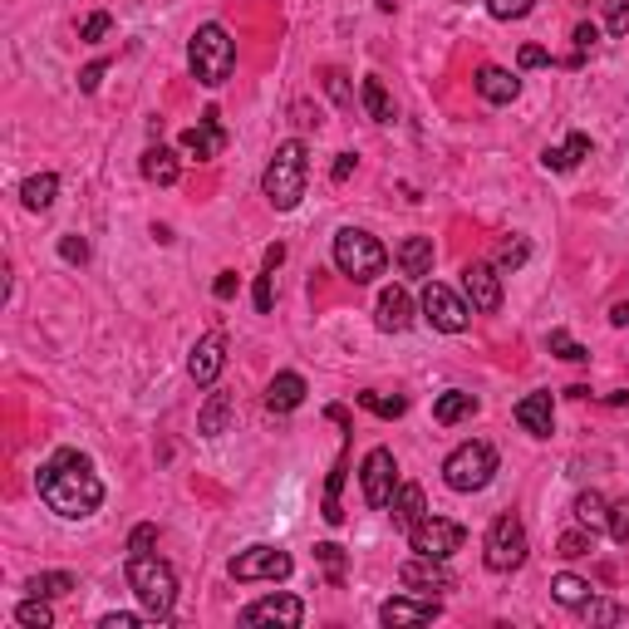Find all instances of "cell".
<instances>
[{
  "label": "cell",
  "instance_id": "obj_23",
  "mask_svg": "<svg viewBox=\"0 0 629 629\" xmlns=\"http://www.w3.org/2000/svg\"><path fill=\"white\" fill-rule=\"evenodd\" d=\"M300 403H305V379H300V374H276V379H271V389H266V408H271V413H290V408H300Z\"/></svg>",
  "mask_w": 629,
  "mask_h": 629
},
{
  "label": "cell",
  "instance_id": "obj_10",
  "mask_svg": "<svg viewBox=\"0 0 629 629\" xmlns=\"http://www.w3.org/2000/svg\"><path fill=\"white\" fill-rule=\"evenodd\" d=\"M423 315H428L433 330H443V335H462L467 320H472V305H467L462 295H453L448 286L428 281V286H423Z\"/></svg>",
  "mask_w": 629,
  "mask_h": 629
},
{
  "label": "cell",
  "instance_id": "obj_46",
  "mask_svg": "<svg viewBox=\"0 0 629 629\" xmlns=\"http://www.w3.org/2000/svg\"><path fill=\"white\" fill-rule=\"evenodd\" d=\"M315 556L330 566V580L340 585V580H344V551H340V546H315Z\"/></svg>",
  "mask_w": 629,
  "mask_h": 629
},
{
  "label": "cell",
  "instance_id": "obj_15",
  "mask_svg": "<svg viewBox=\"0 0 629 629\" xmlns=\"http://www.w3.org/2000/svg\"><path fill=\"white\" fill-rule=\"evenodd\" d=\"M300 620H305V605H300L295 595H266V600H256V605L241 610V625H286V629H295Z\"/></svg>",
  "mask_w": 629,
  "mask_h": 629
},
{
  "label": "cell",
  "instance_id": "obj_16",
  "mask_svg": "<svg viewBox=\"0 0 629 629\" xmlns=\"http://www.w3.org/2000/svg\"><path fill=\"white\" fill-rule=\"evenodd\" d=\"M443 615V605L428 595V600H413V595H394V600H384L379 605V620L389 629H403V625H433Z\"/></svg>",
  "mask_w": 629,
  "mask_h": 629
},
{
  "label": "cell",
  "instance_id": "obj_34",
  "mask_svg": "<svg viewBox=\"0 0 629 629\" xmlns=\"http://www.w3.org/2000/svg\"><path fill=\"white\" fill-rule=\"evenodd\" d=\"M359 408L379 413V418H403L408 413V399L403 394H359Z\"/></svg>",
  "mask_w": 629,
  "mask_h": 629
},
{
  "label": "cell",
  "instance_id": "obj_24",
  "mask_svg": "<svg viewBox=\"0 0 629 629\" xmlns=\"http://www.w3.org/2000/svg\"><path fill=\"white\" fill-rule=\"evenodd\" d=\"M55 192H59V177H55V172H35V177H25V187H20V202H25L30 212H50V207H55Z\"/></svg>",
  "mask_w": 629,
  "mask_h": 629
},
{
  "label": "cell",
  "instance_id": "obj_49",
  "mask_svg": "<svg viewBox=\"0 0 629 629\" xmlns=\"http://www.w3.org/2000/svg\"><path fill=\"white\" fill-rule=\"evenodd\" d=\"M610 35H629V0L610 5Z\"/></svg>",
  "mask_w": 629,
  "mask_h": 629
},
{
  "label": "cell",
  "instance_id": "obj_47",
  "mask_svg": "<svg viewBox=\"0 0 629 629\" xmlns=\"http://www.w3.org/2000/svg\"><path fill=\"white\" fill-rule=\"evenodd\" d=\"M325 89L335 94V104H340V109H349V104H354V94H349V84H344L340 69H330V74H325Z\"/></svg>",
  "mask_w": 629,
  "mask_h": 629
},
{
  "label": "cell",
  "instance_id": "obj_54",
  "mask_svg": "<svg viewBox=\"0 0 629 629\" xmlns=\"http://www.w3.org/2000/svg\"><path fill=\"white\" fill-rule=\"evenodd\" d=\"M354 163H359L354 153H340V163H335V182H349V172H354Z\"/></svg>",
  "mask_w": 629,
  "mask_h": 629
},
{
  "label": "cell",
  "instance_id": "obj_48",
  "mask_svg": "<svg viewBox=\"0 0 629 629\" xmlns=\"http://www.w3.org/2000/svg\"><path fill=\"white\" fill-rule=\"evenodd\" d=\"M521 69H546V64H551V55H546V50H541V45H521Z\"/></svg>",
  "mask_w": 629,
  "mask_h": 629
},
{
  "label": "cell",
  "instance_id": "obj_32",
  "mask_svg": "<svg viewBox=\"0 0 629 629\" xmlns=\"http://www.w3.org/2000/svg\"><path fill=\"white\" fill-rule=\"evenodd\" d=\"M551 595H556L561 605L580 610V605L590 600V580H580V575H556V580H551Z\"/></svg>",
  "mask_w": 629,
  "mask_h": 629
},
{
  "label": "cell",
  "instance_id": "obj_36",
  "mask_svg": "<svg viewBox=\"0 0 629 629\" xmlns=\"http://www.w3.org/2000/svg\"><path fill=\"white\" fill-rule=\"evenodd\" d=\"M580 615H585L590 625H620V620H625V610H620L615 600H595V595L580 605Z\"/></svg>",
  "mask_w": 629,
  "mask_h": 629
},
{
  "label": "cell",
  "instance_id": "obj_50",
  "mask_svg": "<svg viewBox=\"0 0 629 629\" xmlns=\"http://www.w3.org/2000/svg\"><path fill=\"white\" fill-rule=\"evenodd\" d=\"M104 69H109V64H104V59H94V64L79 74V89H84V94H94V89H99V79H104Z\"/></svg>",
  "mask_w": 629,
  "mask_h": 629
},
{
  "label": "cell",
  "instance_id": "obj_43",
  "mask_svg": "<svg viewBox=\"0 0 629 629\" xmlns=\"http://www.w3.org/2000/svg\"><path fill=\"white\" fill-rule=\"evenodd\" d=\"M59 256H64L69 266H84V261H89V241H84V236H59Z\"/></svg>",
  "mask_w": 629,
  "mask_h": 629
},
{
  "label": "cell",
  "instance_id": "obj_1",
  "mask_svg": "<svg viewBox=\"0 0 629 629\" xmlns=\"http://www.w3.org/2000/svg\"><path fill=\"white\" fill-rule=\"evenodd\" d=\"M35 487H40L45 507L55 516H64V521H79V516L99 512V502H104V482L94 477V462L84 458V453H74V448H59L55 458L40 467Z\"/></svg>",
  "mask_w": 629,
  "mask_h": 629
},
{
  "label": "cell",
  "instance_id": "obj_3",
  "mask_svg": "<svg viewBox=\"0 0 629 629\" xmlns=\"http://www.w3.org/2000/svg\"><path fill=\"white\" fill-rule=\"evenodd\" d=\"M187 64H192V79H197V84H207V89L227 84L231 69H236V40L227 35V25L207 20V25L192 35V45H187Z\"/></svg>",
  "mask_w": 629,
  "mask_h": 629
},
{
  "label": "cell",
  "instance_id": "obj_45",
  "mask_svg": "<svg viewBox=\"0 0 629 629\" xmlns=\"http://www.w3.org/2000/svg\"><path fill=\"white\" fill-rule=\"evenodd\" d=\"M271 305H276V271L256 276V310H261V315H271Z\"/></svg>",
  "mask_w": 629,
  "mask_h": 629
},
{
  "label": "cell",
  "instance_id": "obj_17",
  "mask_svg": "<svg viewBox=\"0 0 629 629\" xmlns=\"http://www.w3.org/2000/svg\"><path fill=\"white\" fill-rule=\"evenodd\" d=\"M399 580L408 590H423V595H433V590H453V575L443 561H433V556H413V561H403Z\"/></svg>",
  "mask_w": 629,
  "mask_h": 629
},
{
  "label": "cell",
  "instance_id": "obj_41",
  "mask_svg": "<svg viewBox=\"0 0 629 629\" xmlns=\"http://www.w3.org/2000/svg\"><path fill=\"white\" fill-rule=\"evenodd\" d=\"M153 546H158V526H153V521L133 526V536H128V556H148Z\"/></svg>",
  "mask_w": 629,
  "mask_h": 629
},
{
  "label": "cell",
  "instance_id": "obj_42",
  "mask_svg": "<svg viewBox=\"0 0 629 629\" xmlns=\"http://www.w3.org/2000/svg\"><path fill=\"white\" fill-rule=\"evenodd\" d=\"M531 5L536 0H487L492 20H521V15H531Z\"/></svg>",
  "mask_w": 629,
  "mask_h": 629
},
{
  "label": "cell",
  "instance_id": "obj_25",
  "mask_svg": "<svg viewBox=\"0 0 629 629\" xmlns=\"http://www.w3.org/2000/svg\"><path fill=\"white\" fill-rule=\"evenodd\" d=\"M359 99H364V109H369L374 123H394V99H389V89H384L379 74H369V79L359 84Z\"/></svg>",
  "mask_w": 629,
  "mask_h": 629
},
{
  "label": "cell",
  "instance_id": "obj_19",
  "mask_svg": "<svg viewBox=\"0 0 629 629\" xmlns=\"http://www.w3.org/2000/svg\"><path fill=\"white\" fill-rule=\"evenodd\" d=\"M413 325V300H408V290L403 286H389L379 295V330H389V335H399Z\"/></svg>",
  "mask_w": 629,
  "mask_h": 629
},
{
  "label": "cell",
  "instance_id": "obj_30",
  "mask_svg": "<svg viewBox=\"0 0 629 629\" xmlns=\"http://www.w3.org/2000/svg\"><path fill=\"white\" fill-rule=\"evenodd\" d=\"M227 423H231V399L227 394H212L207 408H202V418H197V433L217 438V433H227Z\"/></svg>",
  "mask_w": 629,
  "mask_h": 629
},
{
  "label": "cell",
  "instance_id": "obj_11",
  "mask_svg": "<svg viewBox=\"0 0 629 629\" xmlns=\"http://www.w3.org/2000/svg\"><path fill=\"white\" fill-rule=\"evenodd\" d=\"M359 482H364V502L374 507V512H384V507H394V482H399V462L389 448H374L364 467H359Z\"/></svg>",
  "mask_w": 629,
  "mask_h": 629
},
{
  "label": "cell",
  "instance_id": "obj_27",
  "mask_svg": "<svg viewBox=\"0 0 629 629\" xmlns=\"http://www.w3.org/2000/svg\"><path fill=\"white\" fill-rule=\"evenodd\" d=\"M585 153H590V138H585V133H571V138H566V148H546V153H541V163H546L551 172H571Z\"/></svg>",
  "mask_w": 629,
  "mask_h": 629
},
{
  "label": "cell",
  "instance_id": "obj_51",
  "mask_svg": "<svg viewBox=\"0 0 629 629\" xmlns=\"http://www.w3.org/2000/svg\"><path fill=\"white\" fill-rule=\"evenodd\" d=\"M595 40H600V30H595V25H575V50H590Z\"/></svg>",
  "mask_w": 629,
  "mask_h": 629
},
{
  "label": "cell",
  "instance_id": "obj_31",
  "mask_svg": "<svg viewBox=\"0 0 629 629\" xmlns=\"http://www.w3.org/2000/svg\"><path fill=\"white\" fill-rule=\"evenodd\" d=\"M25 590H30V595H45V600H59V595L79 590V580H74L69 571H45V575H30Z\"/></svg>",
  "mask_w": 629,
  "mask_h": 629
},
{
  "label": "cell",
  "instance_id": "obj_37",
  "mask_svg": "<svg viewBox=\"0 0 629 629\" xmlns=\"http://www.w3.org/2000/svg\"><path fill=\"white\" fill-rule=\"evenodd\" d=\"M546 349H551V354H561V359H571V364H585V359H590V349H585V344H575L566 330H551V335H546Z\"/></svg>",
  "mask_w": 629,
  "mask_h": 629
},
{
  "label": "cell",
  "instance_id": "obj_38",
  "mask_svg": "<svg viewBox=\"0 0 629 629\" xmlns=\"http://www.w3.org/2000/svg\"><path fill=\"white\" fill-rule=\"evenodd\" d=\"M526 256H531V246H526L521 236H507V241L497 246V271H516V266H526Z\"/></svg>",
  "mask_w": 629,
  "mask_h": 629
},
{
  "label": "cell",
  "instance_id": "obj_7",
  "mask_svg": "<svg viewBox=\"0 0 629 629\" xmlns=\"http://www.w3.org/2000/svg\"><path fill=\"white\" fill-rule=\"evenodd\" d=\"M482 556H487V566H492V571H502V575L526 566V526H521V516L502 512L492 526H487Z\"/></svg>",
  "mask_w": 629,
  "mask_h": 629
},
{
  "label": "cell",
  "instance_id": "obj_56",
  "mask_svg": "<svg viewBox=\"0 0 629 629\" xmlns=\"http://www.w3.org/2000/svg\"><path fill=\"white\" fill-rule=\"evenodd\" d=\"M610 325H615V330H625L629 325V300H620V305L610 310Z\"/></svg>",
  "mask_w": 629,
  "mask_h": 629
},
{
  "label": "cell",
  "instance_id": "obj_28",
  "mask_svg": "<svg viewBox=\"0 0 629 629\" xmlns=\"http://www.w3.org/2000/svg\"><path fill=\"white\" fill-rule=\"evenodd\" d=\"M472 413H477V399H472V394H462V389H453V394H443V399L433 403V418H438L443 428H453V423L472 418Z\"/></svg>",
  "mask_w": 629,
  "mask_h": 629
},
{
  "label": "cell",
  "instance_id": "obj_9",
  "mask_svg": "<svg viewBox=\"0 0 629 629\" xmlns=\"http://www.w3.org/2000/svg\"><path fill=\"white\" fill-rule=\"evenodd\" d=\"M231 580H241V585H251V580H286L295 571V561H290L281 546H246L241 556H231Z\"/></svg>",
  "mask_w": 629,
  "mask_h": 629
},
{
  "label": "cell",
  "instance_id": "obj_40",
  "mask_svg": "<svg viewBox=\"0 0 629 629\" xmlns=\"http://www.w3.org/2000/svg\"><path fill=\"white\" fill-rule=\"evenodd\" d=\"M109 30H114V20H109L104 10H94V15H89V20L79 25V40H84V45H99V40H104Z\"/></svg>",
  "mask_w": 629,
  "mask_h": 629
},
{
  "label": "cell",
  "instance_id": "obj_2",
  "mask_svg": "<svg viewBox=\"0 0 629 629\" xmlns=\"http://www.w3.org/2000/svg\"><path fill=\"white\" fill-rule=\"evenodd\" d=\"M305 177H310V158H305V143L290 138L276 148V158L266 163V177H261V192L276 212H295L300 197H305Z\"/></svg>",
  "mask_w": 629,
  "mask_h": 629
},
{
  "label": "cell",
  "instance_id": "obj_53",
  "mask_svg": "<svg viewBox=\"0 0 629 629\" xmlns=\"http://www.w3.org/2000/svg\"><path fill=\"white\" fill-rule=\"evenodd\" d=\"M104 629H138V615H104Z\"/></svg>",
  "mask_w": 629,
  "mask_h": 629
},
{
  "label": "cell",
  "instance_id": "obj_5",
  "mask_svg": "<svg viewBox=\"0 0 629 629\" xmlns=\"http://www.w3.org/2000/svg\"><path fill=\"white\" fill-rule=\"evenodd\" d=\"M335 266H340L354 286H364V281L384 276V266H389V251H384V246H379L369 231L344 227L340 236H335Z\"/></svg>",
  "mask_w": 629,
  "mask_h": 629
},
{
  "label": "cell",
  "instance_id": "obj_6",
  "mask_svg": "<svg viewBox=\"0 0 629 629\" xmlns=\"http://www.w3.org/2000/svg\"><path fill=\"white\" fill-rule=\"evenodd\" d=\"M492 472H497L492 443H462L458 453L443 462V482H448L453 492H482V487L492 482Z\"/></svg>",
  "mask_w": 629,
  "mask_h": 629
},
{
  "label": "cell",
  "instance_id": "obj_8",
  "mask_svg": "<svg viewBox=\"0 0 629 629\" xmlns=\"http://www.w3.org/2000/svg\"><path fill=\"white\" fill-rule=\"evenodd\" d=\"M462 541H467V531H462L458 521H448V516H423L408 531V546L418 556H433V561H448L453 551H462Z\"/></svg>",
  "mask_w": 629,
  "mask_h": 629
},
{
  "label": "cell",
  "instance_id": "obj_35",
  "mask_svg": "<svg viewBox=\"0 0 629 629\" xmlns=\"http://www.w3.org/2000/svg\"><path fill=\"white\" fill-rule=\"evenodd\" d=\"M340 487H344V458L335 462V472H330V482H325V521H330V526H340V521H344Z\"/></svg>",
  "mask_w": 629,
  "mask_h": 629
},
{
  "label": "cell",
  "instance_id": "obj_33",
  "mask_svg": "<svg viewBox=\"0 0 629 629\" xmlns=\"http://www.w3.org/2000/svg\"><path fill=\"white\" fill-rule=\"evenodd\" d=\"M15 620H20L25 629H50L55 625V610L45 605V595H30L25 605H15Z\"/></svg>",
  "mask_w": 629,
  "mask_h": 629
},
{
  "label": "cell",
  "instance_id": "obj_18",
  "mask_svg": "<svg viewBox=\"0 0 629 629\" xmlns=\"http://www.w3.org/2000/svg\"><path fill=\"white\" fill-rule=\"evenodd\" d=\"M472 84H477V94L487 104H512L516 94H521V79H516L512 69H502V64H482Z\"/></svg>",
  "mask_w": 629,
  "mask_h": 629
},
{
  "label": "cell",
  "instance_id": "obj_12",
  "mask_svg": "<svg viewBox=\"0 0 629 629\" xmlns=\"http://www.w3.org/2000/svg\"><path fill=\"white\" fill-rule=\"evenodd\" d=\"M462 295H467V305L482 310V315L502 310V276H497V266H492V261H472V266L462 271Z\"/></svg>",
  "mask_w": 629,
  "mask_h": 629
},
{
  "label": "cell",
  "instance_id": "obj_52",
  "mask_svg": "<svg viewBox=\"0 0 629 629\" xmlns=\"http://www.w3.org/2000/svg\"><path fill=\"white\" fill-rule=\"evenodd\" d=\"M212 290H217V300H231V295H236V271H222Z\"/></svg>",
  "mask_w": 629,
  "mask_h": 629
},
{
  "label": "cell",
  "instance_id": "obj_22",
  "mask_svg": "<svg viewBox=\"0 0 629 629\" xmlns=\"http://www.w3.org/2000/svg\"><path fill=\"white\" fill-rule=\"evenodd\" d=\"M423 516H428L423 487H418V482H403L399 492H394V526H399V531H413Z\"/></svg>",
  "mask_w": 629,
  "mask_h": 629
},
{
  "label": "cell",
  "instance_id": "obj_55",
  "mask_svg": "<svg viewBox=\"0 0 629 629\" xmlns=\"http://www.w3.org/2000/svg\"><path fill=\"white\" fill-rule=\"evenodd\" d=\"M281 261H286V246H281V241H276V246H266V271H276Z\"/></svg>",
  "mask_w": 629,
  "mask_h": 629
},
{
  "label": "cell",
  "instance_id": "obj_4",
  "mask_svg": "<svg viewBox=\"0 0 629 629\" xmlns=\"http://www.w3.org/2000/svg\"><path fill=\"white\" fill-rule=\"evenodd\" d=\"M128 590L138 595V605L148 610V620H168L172 605H177V575L153 551L148 556H128Z\"/></svg>",
  "mask_w": 629,
  "mask_h": 629
},
{
  "label": "cell",
  "instance_id": "obj_13",
  "mask_svg": "<svg viewBox=\"0 0 629 629\" xmlns=\"http://www.w3.org/2000/svg\"><path fill=\"white\" fill-rule=\"evenodd\" d=\"M222 148H227V128H222L217 109H207V114H202L192 128H187V133H182V153H192L197 163H212V158H222Z\"/></svg>",
  "mask_w": 629,
  "mask_h": 629
},
{
  "label": "cell",
  "instance_id": "obj_29",
  "mask_svg": "<svg viewBox=\"0 0 629 629\" xmlns=\"http://www.w3.org/2000/svg\"><path fill=\"white\" fill-rule=\"evenodd\" d=\"M575 521H580L585 531H605V526H610L605 497H600V492H580V497H575Z\"/></svg>",
  "mask_w": 629,
  "mask_h": 629
},
{
  "label": "cell",
  "instance_id": "obj_39",
  "mask_svg": "<svg viewBox=\"0 0 629 629\" xmlns=\"http://www.w3.org/2000/svg\"><path fill=\"white\" fill-rule=\"evenodd\" d=\"M590 536H595V531H566V536L556 541V551H561L566 561H580V556H590Z\"/></svg>",
  "mask_w": 629,
  "mask_h": 629
},
{
  "label": "cell",
  "instance_id": "obj_44",
  "mask_svg": "<svg viewBox=\"0 0 629 629\" xmlns=\"http://www.w3.org/2000/svg\"><path fill=\"white\" fill-rule=\"evenodd\" d=\"M605 531H610L620 546H629V502H615V507H610V526H605Z\"/></svg>",
  "mask_w": 629,
  "mask_h": 629
},
{
  "label": "cell",
  "instance_id": "obj_20",
  "mask_svg": "<svg viewBox=\"0 0 629 629\" xmlns=\"http://www.w3.org/2000/svg\"><path fill=\"white\" fill-rule=\"evenodd\" d=\"M551 394H526V399L516 403V423L531 433V438H551Z\"/></svg>",
  "mask_w": 629,
  "mask_h": 629
},
{
  "label": "cell",
  "instance_id": "obj_21",
  "mask_svg": "<svg viewBox=\"0 0 629 629\" xmlns=\"http://www.w3.org/2000/svg\"><path fill=\"white\" fill-rule=\"evenodd\" d=\"M433 236H408V241H399V266H403V276H433Z\"/></svg>",
  "mask_w": 629,
  "mask_h": 629
},
{
  "label": "cell",
  "instance_id": "obj_14",
  "mask_svg": "<svg viewBox=\"0 0 629 629\" xmlns=\"http://www.w3.org/2000/svg\"><path fill=\"white\" fill-rule=\"evenodd\" d=\"M222 364H227V335H222V330H212V335H202V340L192 344L187 374H192V384L212 389V384H217V374H222Z\"/></svg>",
  "mask_w": 629,
  "mask_h": 629
},
{
  "label": "cell",
  "instance_id": "obj_26",
  "mask_svg": "<svg viewBox=\"0 0 629 629\" xmlns=\"http://www.w3.org/2000/svg\"><path fill=\"white\" fill-rule=\"evenodd\" d=\"M177 153H172V148H163V143H158V148H148V153H143V177H148V182H158V187H172V182H177Z\"/></svg>",
  "mask_w": 629,
  "mask_h": 629
}]
</instances>
